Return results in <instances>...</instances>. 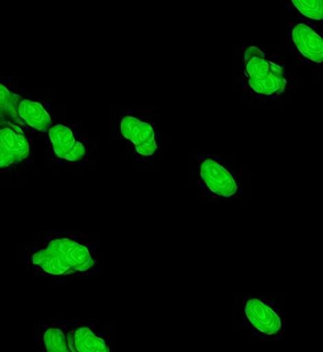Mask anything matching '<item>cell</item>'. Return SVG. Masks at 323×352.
Listing matches in <instances>:
<instances>
[{
	"mask_svg": "<svg viewBox=\"0 0 323 352\" xmlns=\"http://www.w3.org/2000/svg\"><path fill=\"white\" fill-rule=\"evenodd\" d=\"M26 268L49 279H82L99 267L97 237L91 233L51 232L35 237L23 253Z\"/></svg>",
	"mask_w": 323,
	"mask_h": 352,
	"instance_id": "1",
	"label": "cell"
},
{
	"mask_svg": "<svg viewBox=\"0 0 323 352\" xmlns=\"http://www.w3.org/2000/svg\"><path fill=\"white\" fill-rule=\"evenodd\" d=\"M111 129L131 155L142 163L152 164L158 160L160 132L153 111L121 109Z\"/></svg>",
	"mask_w": 323,
	"mask_h": 352,
	"instance_id": "2",
	"label": "cell"
},
{
	"mask_svg": "<svg viewBox=\"0 0 323 352\" xmlns=\"http://www.w3.org/2000/svg\"><path fill=\"white\" fill-rule=\"evenodd\" d=\"M190 177L209 201H236L243 182L230 162L215 154H199L190 165Z\"/></svg>",
	"mask_w": 323,
	"mask_h": 352,
	"instance_id": "3",
	"label": "cell"
},
{
	"mask_svg": "<svg viewBox=\"0 0 323 352\" xmlns=\"http://www.w3.org/2000/svg\"><path fill=\"white\" fill-rule=\"evenodd\" d=\"M247 327L266 337L276 336L282 329V298L274 294H245L237 302Z\"/></svg>",
	"mask_w": 323,
	"mask_h": 352,
	"instance_id": "4",
	"label": "cell"
},
{
	"mask_svg": "<svg viewBox=\"0 0 323 352\" xmlns=\"http://www.w3.org/2000/svg\"><path fill=\"white\" fill-rule=\"evenodd\" d=\"M242 59L244 77L252 91L266 97L278 96L284 91L287 83L284 69L268 60L260 47H246Z\"/></svg>",
	"mask_w": 323,
	"mask_h": 352,
	"instance_id": "5",
	"label": "cell"
},
{
	"mask_svg": "<svg viewBox=\"0 0 323 352\" xmlns=\"http://www.w3.org/2000/svg\"><path fill=\"white\" fill-rule=\"evenodd\" d=\"M54 155L69 164H80L87 161L90 147L87 140L78 139L72 128L67 125L52 126L49 131Z\"/></svg>",
	"mask_w": 323,
	"mask_h": 352,
	"instance_id": "6",
	"label": "cell"
},
{
	"mask_svg": "<svg viewBox=\"0 0 323 352\" xmlns=\"http://www.w3.org/2000/svg\"><path fill=\"white\" fill-rule=\"evenodd\" d=\"M292 41L299 52L310 60L323 63V39L309 26L299 23L291 32Z\"/></svg>",
	"mask_w": 323,
	"mask_h": 352,
	"instance_id": "7",
	"label": "cell"
},
{
	"mask_svg": "<svg viewBox=\"0 0 323 352\" xmlns=\"http://www.w3.org/2000/svg\"><path fill=\"white\" fill-rule=\"evenodd\" d=\"M66 335L72 352H111L108 341L93 328L76 327Z\"/></svg>",
	"mask_w": 323,
	"mask_h": 352,
	"instance_id": "8",
	"label": "cell"
},
{
	"mask_svg": "<svg viewBox=\"0 0 323 352\" xmlns=\"http://www.w3.org/2000/svg\"><path fill=\"white\" fill-rule=\"evenodd\" d=\"M19 118L33 129L40 132H49L52 127L49 114L41 104L32 100L23 99L19 104Z\"/></svg>",
	"mask_w": 323,
	"mask_h": 352,
	"instance_id": "9",
	"label": "cell"
},
{
	"mask_svg": "<svg viewBox=\"0 0 323 352\" xmlns=\"http://www.w3.org/2000/svg\"><path fill=\"white\" fill-rule=\"evenodd\" d=\"M0 144L13 158V160L21 162L30 155V144L25 135L11 127H0Z\"/></svg>",
	"mask_w": 323,
	"mask_h": 352,
	"instance_id": "10",
	"label": "cell"
},
{
	"mask_svg": "<svg viewBox=\"0 0 323 352\" xmlns=\"http://www.w3.org/2000/svg\"><path fill=\"white\" fill-rule=\"evenodd\" d=\"M21 100L20 96L13 94L8 87L0 82V109L5 118L12 120H20L18 109Z\"/></svg>",
	"mask_w": 323,
	"mask_h": 352,
	"instance_id": "11",
	"label": "cell"
},
{
	"mask_svg": "<svg viewBox=\"0 0 323 352\" xmlns=\"http://www.w3.org/2000/svg\"><path fill=\"white\" fill-rule=\"evenodd\" d=\"M302 15L315 21L323 20V0H292Z\"/></svg>",
	"mask_w": 323,
	"mask_h": 352,
	"instance_id": "12",
	"label": "cell"
},
{
	"mask_svg": "<svg viewBox=\"0 0 323 352\" xmlns=\"http://www.w3.org/2000/svg\"><path fill=\"white\" fill-rule=\"evenodd\" d=\"M15 164V161L0 144V168H7Z\"/></svg>",
	"mask_w": 323,
	"mask_h": 352,
	"instance_id": "13",
	"label": "cell"
},
{
	"mask_svg": "<svg viewBox=\"0 0 323 352\" xmlns=\"http://www.w3.org/2000/svg\"><path fill=\"white\" fill-rule=\"evenodd\" d=\"M46 352H72L71 351L70 346H65L61 347H47L45 346Z\"/></svg>",
	"mask_w": 323,
	"mask_h": 352,
	"instance_id": "14",
	"label": "cell"
},
{
	"mask_svg": "<svg viewBox=\"0 0 323 352\" xmlns=\"http://www.w3.org/2000/svg\"><path fill=\"white\" fill-rule=\"evenodd\" d=\"M4 118H5V116H4L3 113H2L1 109H0V121L3 120Z\"/></svg>",
	"mask_w": 323,
	"mask_h": 352,
	"instance_id": "15",
	"label": "cell"
}]
</instances>
